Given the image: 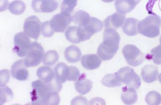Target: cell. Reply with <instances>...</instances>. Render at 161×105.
<instances>
[{
    "label": "cell",
    "instance_id": "obj_16",
    "mask_svg": "<svg viewBox=\"0 0 161 105\" xmlns=\"http://www.w3.org/2000/svg\"><path fill=\"white\" fill-rule=\"evenodd\" d=\"M103 22L97 18H90V20L86 25L81 26L88 37L90 38L94 34L101 31L103 29Z\"/></svg>",
    "mask_w": 161,
    "mask_h": 105
},
{
    "label": "cell",
    "instance_id": "obj_34",
    "mask_svg": "<svg viewBox=\"0 0 161 105\" xmlns=\"http://www.w3.org/2000/svg\"><path fill=\"white\" fill-rule=\"evenodd\" d=\"M9 71L8 70H3L1 71V87L5 86L9 81Z\"/></svg>",
    "mask_w": 161,
    "mask_h": 105
},
{
    "label": "cell",
    "instance_id": "obj_25",
    "mask_svg": "<svg viewBox=\"0 0 161 105\" xmlns=\"http://www.w3.org/2000/svg\"><path fill=\"white\" fill-rule=\"evenodd\" d=\"M8 8L11 13L16 15H19L24 12L25 10L26 5L22 1L16 0L11 2Z\"/></svg>",
    "mask_w": 161,
    "mask_h": 105
},
{
    "label": "cell",
    "instance_id": "obj_38",
    "mask_svg": "<svg viewBox=\"0 0 161 105\" xmlns=\"http://www.w3.org/2000/svg\"><path fill=\"white\" fill-rule=\"evenodd\" d=\"M158 79L159 82H160L161 84V73L160 74H159L158 76Z\"/></svg>",
    "mask_w": 161,
    "mask_h": 105
},
{
    "label": "cell",
    "instance_id": "obj_10",
    "mask_svg": "<svg viewBox=\"0 0 161 105\" xmlns=\"http://www.w3.org/2000/svg\"><path fill=\"white\" fill-rule=\"evenodd\" d=\"M58 3L55 0H33L31 7L36 12L50 13L58 8Z\"/></svg>",
    "mask_w": 161,
    "mask_h": 105
},
{
    "label": "cell",
    "instance_id": "obj_20",
    "mask_svg": "<svg viewBox=\"0 0 161 105\" xmlns=\"http://www.w3.org/2000/svg\"><path fill=\"white\" fill-rule=\"evenodd\" d=\"M81 52L80 48L75 45L69 46L64 51V57L68 62L75 63L80 60Z\"/></svg>",
    "mask_w": 161,
    "mask_h": 105
},
{
    "label": "cell",
    "instance_id": "obj_9",
    "mask_svg": "<svg viewBox=\"0 0 161 105\" xmlns=\"http://www.w3.org/2000/svg\"><path fill=\"white\" fill-rule=\"evenodd\" d=\"M42 24L38 18L31 16L25 21L24 31L29 37L37 40L41 34Z\"/></svg>",
    "mask_w": 161,
    "mask_h": 105
},
{
    "label": "cell",
    "instance_id": "obj_17",
    "mask_svg": "<svg viewBox=\"0 0 161 105\" xmlns=\"http://www.w3.org/2000/svg\"><path fill=\"white\" fill-rule=\"evenodd\" d=\"M158 70L157 66L153 65H147L143 67L141 76L143 81L147 83H151L157 80Z\"/></svg>",
    "mask_w": 161,
    "mask_h": 105
},
{
    "label": "cell",
    "instance_id": "obj_24",
    "mask_svg": "<svg viewBox=\"0 0 161 105\" xmlns=\"http://www.w3.org/2000/svg\"><path fill=\"white\" fill-rule=\"evenodd\" d=\"M89 14L84 11L76 12L72 17V21L78 26L86 25L90 20Z\"/></svg>",
    "mask_w": 161,
    "mask_h": 105
},
{
    "label": "cell",
    "instance_id": "obj_22",
    "mask_svg": "<svg viewBox=\"0 0 161 105\" xmlns=\"http://www.w3.org/2000/svg\"><path fill=\"white\" fill-rule=\"evenodd\" d=\"M139 21L134 18H127L123 27V31L125 34L129 36H134L138 33V25Z\"/></svg>",
    "mask_w": 161,
    "mask_h": 105
},
{
    "label": "cell",
    "instance_id": "obj_11",
    "mask_svg": "<svg viewBox=\"0 0 161 105\" xmlns=\"http://www.w3.org/2000/svg\"><path fill=\"white\" fill-rule=\"evenodd\" d=\"M25 63V60H19L13 64L11 73L13 78L19 81H26L28 78L29 72Z\"/></svg>",
    "mask_w": 161,
    "mask_h": 105
},
{
    "label": "cell",
    "instance_id": "obj_32",
    "mask_svg": "<svg viewBox=\"0 0 161 105\" xmlns=\"http://www.w3.org/2000/svg\"><path fill=\"white\" fill-rule=\"evenodd\" d=\"M151 58L156 64H161V44L151 50Z\"/></svg>",
    "mask_w": 161,
    "mask_h": 105
},
{
    "label": "cell",
    "instance_id": "obj_15",
    "mask_svg": "<svg viewBox=\"0 0 161 105\" xmlns=\"http://www.w3.org/2000/svg\"><path fill=\"white\" fill-rule=\"evenodd\" d=\"M141 0H116L115 7L118 12L126 14L132 11Z\"/></svg>",
    "mask_w": 161,
    "mask_h": 105
},
{
    "label": "cell",
    "instance_id": "obj_6",
    "mask_svg": "<svg viewBox=\"0 0 161 105\" xmlns=\"http://www.w3.org/2000/svg\"><path fill=\"white\" fill-rule=\"evenodd\" d=\"M44 49L41 44L37 42H32L30 49L26 56L25 63L27 67H35L40 64L44 56Z\"/></svg>",
    "mask_w": 161,
    "mask_h": 105
},
{
    "label": "cell",
    "instance_id": "obj_21",
    "mask_svg": "<svg viewBox=\"0 0 161 105\" xmlns=\"http://www.w3.org/2000/svg\"><path fill=\"white\" fill-rule=\"evenodd\" d=\"M37 77L47 84H49L55 78V73L48 66L40 67L36 72Z\"/></svg>",
    "mask_w": 161,
    "mask_h": 105
},
{
    "label": "cell",
    "instance_id": "obj_31",
    "mask_svg": "<svg viewBox=\"0 0 161 105\" xmlns=\"http://www.w3.org/2000/svg\"><path fill=\"white\" fill-rule=\"evenodd\" d=\"M41 31L42 35L46 38L51 37L55 32L51 26L50 21L45 22L42 23Z\"/></svg>",
    "mask_w": 161,
    "mask_h": 105
},
{
    "label": "cell",
    "instance_id": "obj_30",
    "mask_svg": "<svg viewBox=\"0 0 161 105\" xmlns=\"http://www.w3.org/2000/svg\"><path fill=\"white\" fill-rule=\"evenodd\" d=\"M78 0H63L61 6V12L71 13L77 5Z\"/></svg>",
    "mask_w": 161,
    "mask_h": 105
},
{
    "label": "cell",
    "instance_id": "obj_37",
    "mask_svg": "<svg viewBox=\"0 0 161 105\" xmlns=\"http://www.w3.org/2000/svg\"><path fill=\"white\" fill-rule=\"evenodd\" d=\"M114 1V0H102V1H103V2L106 3L112 2Z\"/></svg>",
    "mask_w": 161,
    "mask_h": 105
},
{
    "label": "cell",
    "instance_id": "obj_36",
    "mask_svg": "<svg viewBox=\"0 0 161 105\" xmlns=\"http://www.w3.org/2000/svg\"><path fill=\"white\" fill-rule=\"evenodd\" d=\"M158 2V3L160 4L161 2V0H149L146 6V8L149 14H154L155 13H153V8L156 4V2Z\"/></svg>",
    "mask_w": 161,
    "mask_h": 105
},
{
    "label": "cell",
    "instance_id": "obj_27",
    "mask_svg": "<svg viewBox=\"0 0 161 105\" xmlns=\"http://www.w3.org/2000/svg\"><path fill=\"white\" fill-rule=\"evenodd\" d=\"M101 83L108 88H115L122 85L121 82L118 81L116 75L114 74H108L104 76L101 80Z\"/></svg>",
    "mask_w": 161,
    "mask_h": 105
},
{
    "label": "cell",
    "instance_id": "obj_4",
    "mask_svg": "<svg viewBox=\"0 0 161 105\" xmlns=\"http://www.w3.org/2000/svg\"><path fill=\"white\" fill-rule=\"evenodd\" d=\"M117 79L128 87L138 89L141 86V79L138 74L130 67H124L115 73Z\"/></svg>",
    "mask_w": 161,
    "mask_h": 105
},
{
    "label": "cell",
    "instance_id": "obj_29",
    "mask_svg": "<svg viewBox=\"0 0 161 105\" xmlns=\"http://www.w3.org/2000/svg\"><path fill=\"white\" fill-rule=\"evenodd\" d=\"M13 93L12 90L6 86L1 87V103L3 104L13 98Z\"/></svg>",
    "mask_w": 161,
    "mask_h": 105
},
{
    "label": "cell",
    "instance_id": "obj_39",
    "mask_svg": "<svg viewBox=\"0 0 161 105\" xmlns=\"http://www.w3.org/2000/svg\"><path fill=\"white\" fill-rule=\"evenodd\" d=\"M160 44H161V36L160 37Z\"/></svg>",
    "mask_w": 161,
    "mask_h": 105
},
{
    "label": "cell",
    "instance_id": "obj_3",
    "mask_svg": "<svg viewBox=\"0 0 161 105\" xmlns=\"http://www.w3.org/2000/svg\"><path fill=\"white\" fill-rule=\"evenodd\" d=\"M32 103L33 105H48L53 92L45 82L37 80L32 83Z\"/></svg>",
    "mask_w": 161,
    "mask_h": 105
},
{
    "label": "cell",
    "instance_id": "obj_12",
    "mask_svg": "<svg viewBox=\"0 0 161 105\" xmlns=\"http://www.w3.org/2000/svg\"><path fill=\"white\" fill-rule=\"evenodd\" d=\"M125 19V14L118 12L109 16L105 21V29H112L115 30L118 29L123 25Z\"/></svg>",
    "mask_w": 161,
    "mask_h": 105
},
{
    "label": "cell",
    "instance_id": "obj_23",
    "mask_svg": "<svg viewBox=\"0 0 161 105\" xmlns=\"http://www.w3.org/2000/svg\"><path fill=\"white\" fill-rule=\"evenodd\" d=\"M69 72V66L64 63H58L54 68L55 77L62 83H64L67 81Z\"/></svg>",
    "mask_w": 161,
    "mask_h": 105
},
{
    "label": "cell",
    "instance_id": "obj_35",
    "mask_svg": "<svg viewBox=\"0 0 161 105\" xmlns=\"http://www.w3.org/2000/svg\"><path fill=\"white\" fill-rule=\"evenodd\" d=\"M87 101L86 98L82 96H78L71 101V105H87Z\"/></svg>",
    "mask_w": 161,
    "mask_h": 105
},
{
    "label": "cell",
    "instance_id": "obj_26",
    "mask_svg": "<svg viewBox=\"0 0 161 105\" xmlns=\"http://www.w3.org/2000/svg\"><path fill=\"white\" fill-rule=\"evenodd\" d=\"M59 58L58 53L55 50H51L47 51L44 54L42 62L44 65L52 66L57 62Z\"/></svg>",
    "mask_w": 161,
    "mask_h": 105
},
{
    "label": "cell",
    "instance_id": "obj_2",
    "mask_svg": "<svg viewBox=\"0 0 161 105\" xmlns=\"http://www.w3.org/2000/svg\"><path fill=\"white\" fill-rule=\"evenodd\" d=\"M161 18L156 14L147 17L138 25V32L150 38L157 37L160 33Z\"/></svg>",
    "mask_w": 161,
    "mask_h": 105
},
{
    "label": "cell",
    "instance_id": "obj_13",
    "mask_svg": "<svg viewBox=\"0 0 161 105\" xmlns=\"http://www.w3.org/2000/svg\"><path fill=\"white\" fill-rule=\"evenodd\" d=\"M65 36L66 39L71 43H78L85 41L80 26L69 27L65 31Z\"/></svg>",
    "mask_w": 161,
    "mask_h": 105
},
{
    "label": "cell",
    "instance_id": "obj_5",
    "mask_svg": "<svg viewBox=\"0 0 161 105\" xmlns=\"http://www.w3.org/2000/svg\"><path fill=\"white\" fill-rule=\"evenodd\" d=\"M122 52L127 63L131 66H139L145 60L144 53L138 48L133 44L125 45Z\"/></svg>",
    "mask_w": 161,
    "mask_h": 105
},
{
    "label": "cell",
    "instance_id": "obj_7",
    "mask_svg": "<svg viewBox=\"0 0 161 105\" xmlns=\"http://www.w3.org/2000/svg\"><path fill=\"white\" fill-rule=\"evenodd\" d=\"M32 42L28 36L25 32L17 33L14 37V52L20 57L26 56Z\"/></svg>",
    "mask_w": 161,
    "mask_h": 105
},
{
    "label": "cell",
    "instance_id": "obj_1",
    "mask_svg": "<svg viewBox=\"0 0 161 105\" xmlns=\"http://www.w3.org/2000/svg\"><path fill=\"white\" fill-rule=\"evenodd\" d=\"M121 38L115 30L105 29L103 34V41L97 50V54L104 60L112 59L118 52Z\"/></svg>",
    "mask_w": 161,
    "mask_h": 105
},
{
    "label": "cell",
    "instance_id": "obj_19",
    "mask_svg": "<svg viewBox=\"0 0 161 105\" xmlns=\"http://www.w3.org/2000/svg\"><path fill=\"white\" fill-rule=\"evenodd\" d=\"M121 99L126 105L135 104L138 100V95L135 88L126 86L122 89Z\"/></svg>",
    "mask_w": 161,
    "mask_h": 105
},
{
    "label": "cell",
    "instance_id": "obj_28",
    "mask_svg": "<svg viewBox=\"0 0 161 105\" xmlns=\"http://www.w3.org/2000/svg\"><path fill=\"white\" fill-rule=\"evenodd\" d=\"M145 100L148 105H160L161 103V95L156 91H151L146 95Z\"/></svg>",
    "mask_w": 161,
    "mask_h": 105
},
{
    "label": "cell",
    "instance_id": "obj_8",
    "mask_svg": "<svg viewBox=\"0 0 161 105\" xmlns=\"http://www.w3.org/2000/svg\"><path fill=\"white\" fill-rule=\"evenodd\" d=\"M50 21L54 31L64 32L72 21V17L69 13L61 12L54 16Z\"/></svg>",
    "mask_w": 161,
    "mask_h": 105
},
{
    "label": "cell",
    "instance_id": "obj_14",
    "mask_svg": "<svg viewBox=\"0 0 161 105\" xmlns=\"http://www.w3.org/2000/svg\"><path fill=\"white\" fill-rule=\"evenodd\" d=\"M102 61L100 57L94 54H86L82 57L81 63L82 66L87 70H93L99 68Z\"/></svg>",
    "mask_w": 161,
    "mask_h": 105
},
{
    "label": "cell",
    "instance_id": "obj_18",
    "mask_svg": "<svg viewBox=\"0 0 161 105\" xmlns=\"http://www.w3.org/2000/svg\"><path fill=\"white\" fill-rule=\"evenodd\" d=\"M84 75V74L80 75L78 80L75 84V88L76 92L81 95L87 94L93 88V82L86 79Z\"/></svg>",
    "mask_w": 161,
    "mask_h": 105
},
{
    "label": "cell",
    "instance_id": "obj_33",
    "mask_svg": "<svg viewBox=\"0 0 161 105\" xmlns=\"http://www.w3.org/2000/svg\"><path fill=\"white\" fill-rule=\"evenodd\" d=\"M69 72L67 81H75L78 80L80 76V71L75 66H69Z\"/></svg>",
    "mask_w": 161,
    "mask_h": 105
}]
</instances>
